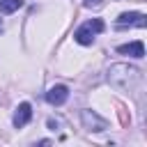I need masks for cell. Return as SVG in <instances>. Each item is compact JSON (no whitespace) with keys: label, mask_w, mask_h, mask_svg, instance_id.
<instances>
[{"label":"cell","mask_w":147,"mask_h":147,"mask_svg":"<svg viewBox=\"0 0 147 147\" xmlns=\"http://www.w3.org/2000/svg\"><path fill=\"white\" fill-rule=\"evenodd\" d=\"M108 80L117 87H129V85L140 80V71L136 67H129V64H113L108 69Z\"/></svg>","instance_id":"6da1fadb"},{"label":"cell","mask_w":147,"mask_h":147,"mask_svg":"<svg viewBox=\"0 0 147 147\" xmlns=\"http://www.w3.org/2000/svg\"><path fill=\"white\" fill-rule=\"evenodd\" d=\"M67 96H69V90H67L64 85H55V87H51V90L46 92V101H48L51 106H62V103L67 101Z\"/></svg>","instance_id":"7a4b0ae2"},{"label":"cell","mask_w":147,"mask_h":147,"mask_svg":"<svg viewBox=\"0 0 147 147\" xmlns=\"http://www.w3.org/2000/svg\"><path fill=\"white\" fill-rule=\"evenodd\" d=\"M30 117H32V106H30L28 101L18 103V108H16V113H14V126H16V129L25 126V124L30 122Z\"/></svg>","instance_id":"3957f363"},{"label":"cell","mask_w":147,"mask_h":147,"mask_svg":"<svg viewBox=\"0 0 147 147\" xmlns=\"http://www.w3.org/2000/svg\"><path fill=\"white\" fill-rule=\"evenodd\" d=\"M117 25H138V28H145V14H140V11H124V14H119Z\"/></svg>","instance_id":"277c9868"},{"label":"cell","mask_w":147,"mask_h":147,"mask_svg":"<svg viewBox=\"0 0 147 147\" xmlns=\"http://www.w3.org/2000/svg\"><path fill=\"white\" fill-rule=\"evenodd\" d=\"M117 53H122V55H131V57H142V55H145V44H142V41L122 44V46H117Z\"/></svg>","instance_id":"5b68a950"},{"label":"cell","mask_w":147,"mask_h":147,"mask_svg":"<svg viewBox=\"0 0 147 147\" xmlns=\"http://www.w3.org/2000/svg\"><path fill=\"white\" fill-rule=\"evenodd\" d=\"M83 122H85V126L90 129V131H103L106 129V119H99L94 113H90V110H83Z\"/></svg>","instance_id":"8992f818"},{"label":"cell","mask_w":147,"mask_h":147,"mask_svg":"<svg viewBox=\"0 0 147 147\" xmlns=\"http://www.w3.org/2000/svg\"><path fill=\"white\" fill-rule=\"evenodd\" d=\"M74 39H76L78 44H83V46H90V44L94 41V32H92L87 25H80V28L74 32Z\"/></svg>","instance_id":"52a82bcc"},{"label":"cell","mask_w":147,"mask_h":147,"mask_svg":"<svg viewBox=\"0 0 147 147\" xmlns=\"http://www.w3.org/2000/svg\"><path fill=\"white\" fill-rule=\"evenodd\" d=\"M21 7V0H0V11L2 14H11Z\"/></svg>","instance_id":"ba28073f"},{"label":"cell","mask_w":147,"mask_h":147,"mask_svg":"<svg viewBox=\"0 0 147 147\" xmlns=\"http://www.w3.org/2000/svg\"><path fill=\"white\" fill-rule=\"evenodd\" d=\"M85 25H87V28H90V30H92L94 34H96V32H103V28H106L101 18H92V21H87Z\"/></svg>","instance_id":"9c48e42d"},{"label":"cell","mask_w":147,"mask_h":147,"mask_svg":"<svg viewBox=\"0 0 147 147\" xmlns=\"http://www.w3.org/2000/svg\"><path fill=\"white\" fill-rule=\"evenodd\" d=\"M83 2H85V7H96L101 0H83Z\"/></svg>","instance_id":"30bf717a"},{"label":"cell","mask_w":147,"mask_h":147,"mask_svg":"<svg viewBox=\"0 0 147 147\" xmlns=\"http://www.w3.org/2000/svg\"><path fill=\"white\" fill-rule=\"evenodd\" d=\"M0 32H2V23H0Z\"/></svg>","instance_id":"8fae6325"}]
</instances>
